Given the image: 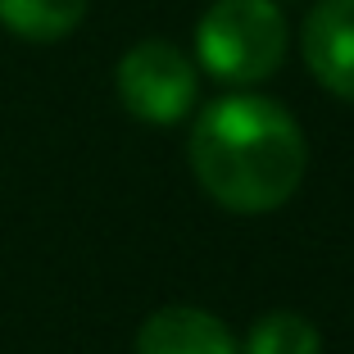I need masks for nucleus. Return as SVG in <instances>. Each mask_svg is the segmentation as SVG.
I'll list each match as a JSON object with an SVG mask.
<instances>
[{"label":"nucleus","instance_id":"nucleus-1","mask_svg":"<svg viewBox=\"0 0 354 354\" xmlns=\"http://www.w3.org/2000/svg\"><path fill=\"white\" fill-rule=\"evenodd\" d=\"M191 173L232 214H268L300 191L309 146L277 100L223 95L191 127Z\"/></svg>","mask_w":354,"mask_h":354},{"label":"nucleus","instance_id":"nucleus-2","mask_svg":"<svg viewBox=\"0 0 354 354\" xmlns=\"http://www.w3.org/2000/svg\"><path fill=\"white\" fill-rule=\"evenodd\" d=\"M196 50L218 82H263L286 59V19L272 0H214L200 14Z\"/></svg>","mask_w":354,"mask_h":354},{"label":"nucleus","instance_id":"nucleus-3","mask_svg":"<svg viewBox=\"0 0 354 354\" xmlns=\"http://www.w3.org/2000/svg\"><path fill=\"white\" fill-rule=\"evenodd\" d=\"M118 100L132 118L141 123H182V118L196 109V91H200V77H196V64L177 50L173 41H141L118 59Z\"/></svg>","mask_w":354,"mask_h":354},{"label":"nucleus","instance_id":"nucleus-4","mask_svg":"<svg viewBox=\"0 0 354 354\" xmlns=\"http://www.w3.org/2000/svg\"><path fill=\"white\" fill-rule=\"evenodd\" d=\"M309 73L341 100H354V0H318L300 32Z\"/></svg>","mask_w":354,"mask_h":354},{"label":"nucleus","instance_id":"nucleus-5","mask_svg":"<svg viewBox=\"0 0 354 354\" xmlns=\"http://www.w3.org/2000/svg\"><path fill=\"white\" fill-rule=\"evenodd\" d=\"M136 354H236V336L196 304H168L141 323Z\"/></svg>","mask_w":354,"mask_h":354},{"label":"nucleus","instance_id":"nucleus-6","mask_svg":"<svg viewBox=\"0 0 354 354\" xmlns=\"http://www.w3.org/2000/svg\"><path fill=\"white\" fill-rule=\"evenodd\" d=\"M91 0H0V23L23 41H64Z\"/></svg>","mask_w":354,"mask_h":354},{"label":"nucleus","instance_id":"nucleus-7","mask_svg":"<svg viewBox=\"0 0 354 354\" xmlns=\"http://www.w3.org/2000/svg\"><path fill=\"white\" fill-rule=\"evenodd\" d=\"M245 354H318V327L291 309H272L245 336Z\"/></svg>","mask_w":354,"mask_h":354}]
</instances>
